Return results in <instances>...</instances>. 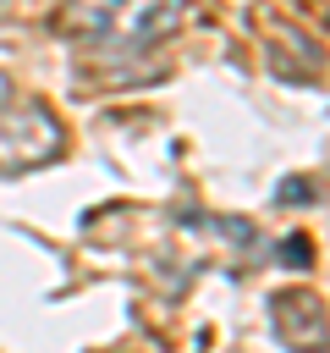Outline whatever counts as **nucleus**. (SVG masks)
Here are the masks:
<instances>
[{"mask_svg": "<svg viewBox=\"0 0 330 353\" xmlns=\"http://www.w3.org/2000/svg\"><path fill=\"white\" fill-rule=\"evenodd\" d=\"M55 28L77 44H121L143 50L182 28V0H66Z\"/></svg>", "mask_w": 330, "mask_h": 353, "instance_id": "f257e3e1", "label": "nucleus"}, {"mask_svg": "<svg viewBox=\"0 0 330 353\" xmlns=\"http://www.w3.org/2000/svg\"><path fill=\"white\" fill-rule=\"evenodd\" d=\"M264 309H270V336L286 353H324L330 314H324V298L314 287H275Z\"/></svg>", "mask_w": 330, "mask_h": 353, "instance_id": "7ed1b4c3", "label": "nucleus"}, {"mask_svg": "<svg viewBox=\"0 0 330 353\" xmlns=\"http://www.w3.org/2000/svg\"><path fill=\"white\" fill-rule=\"evenodd\" d=\"M6 99H11V77L0 72V105H6Z\"/></svg>", "mask_w": 330, "mask_h": 353, "instance_id": "20e7f679", "label": "nucleus"}, {"mask_svg": "<svg viewBox=\"0 0 330 353\" xmlns=\"http://www.w3.org/2000/svg\"><path fill=\"white\" fill-rule=\"evenodd\" d=\"M66 154V121L44 99H6L0 105V176L44 171Z\"/></svg>", "mask_w": 330, "mask_h": 353, "instance_id": "f03ea898", "label": "nucleus"}]
</instances>
